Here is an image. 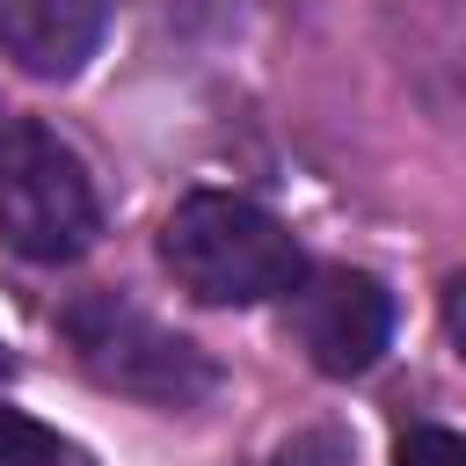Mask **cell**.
I'll use <instances>...</instances> for the list:
<instances>
[{"instance_id":"7","label":"cell","mask_w":466,"mask_h":466,"mask_svg":"<svg viewBox=\"0 0 466 466\" xmlns=\"http://www.w3.org/2000/svg\"><path fill=\"white\" fill-rule=\"evenodd\" d=\"M393 466H466V437L422 422V430H408V437L393 444Z\"/></svg>"},{"instance_id":"5","label":"cell","mask_w":466,"mask_h":466,"mask_svg":"<svg viewBox=\"0 0 466 466\" xmlns=\"http://www.w3.org/2000/svg\"><path fill=\"white\" fill-rule=\"evenodd\" d=\"M109 29V0H0V51L36 80H73Z\"/></svg>"},{"instance_id":"8","label":"cell","mask_w":466,"mask_h":466,"mask_svg":"<svg viewBox=\"0 0 466 466\" xmlns=\"http://www.w3.org/2000/svg\"><path fill=\"white\" fill-rule=\"evenodd\" d=\"M277 466H350V451H342L335 430H306V437H291L277 451Z\"/></svg>"},{"instance_id":"10","label":"cell","mask_w":466,"mask_h":466,"mask_svg":"<svg viewBox=\"0 0 466 466\" xmlns=\"http://www.w3.org/2000/svg\"><path fill=\"white\" fill-rule=\"evenodd\" d=\"M0 379H7V350H0Z\"/></svg>"},{"instance_id":"6","label":"cell","mask_w":466,"mask_h":466,"mask_svg":"<svg viewBox=\"0 0 466 466\" xmlns=\"http://www.w3.org/2000/svg\"><path fill=\"white\" fill-rule=\"evenodd\" d=\"M0 466H66L58 430H44L22 408H0Z\"/></svg>"},{"instance_id":"2","label":"cell","mask_w":466,"mask_h":466,"mask_svg":"<svg viewBox=\"0 0 466 466\" xmlns=\"http://www.w3.org/2000/svg\"><path fill=\"white\" fill-rule=\"evenodd\" d=\"M102 233V204H95V182L80 167V153L22 116L0 131V240L22 255V262H80Z\"/></svg>"},{"instance_id":"1","label":"cell","mask_w":466,"mask_h":466,"mask_svg":"<svg viewBox=\"0 0 466 466\" xmlns=\"http://www.w3.org/2000/svg\"><path fill=\"white\" fill-rule=\"evenodd\" d=\"M160 262L175 269V284L204 306H262V299H291L306 277V255L291 240L284 218H269L248 197L226 189H197L167 211L160 226Z\"/></svg>"},{"instance_id":"9","label":"cell","mask_w":466,"mask_h":466,"mask_svg":"<svg viewBox=\"0 0 466 466\" xmlns=\"http://www.w3.org/2000/svg\"><path fill=\"white\" fill-rule=\"evenodd\" d=\"M444 328H451V342H459V357H466V269L444 284Z\"/></svg>"},{"instance_id":"4","label":"cell","mask_w":466,"mask_h":466,"mask_svg":"<svg viewBox=\"0 0 466 466\" xmlns=\"http://www.w3.org/2000/svg\"><path fill=\"white\" fill-rule=\"evenodd\" d=\"M291 328L313 357V371L328 379H357L386 357L393 342V299L379 277L350 269V262H328V269H306L299 291H291Z\"/></svg>"},{"instance_id":"3","label":"cell","mask_w":466,"mask_h":466,"mask_svg":"<svg viewBox=\"0 0 466 466\" xmlns=\"http://www.w3.org/2000/svg\"><path fill=\"white\" fill-rule=\"evenodd\" d=\"M58 328H66L80 371L95 386H109V393H131V400H153V408H189V400H204L218 386L211 357L189 335L160 328L146 306H131L116 291H80L58 313Z\"/></svg>"}]
</instances>
